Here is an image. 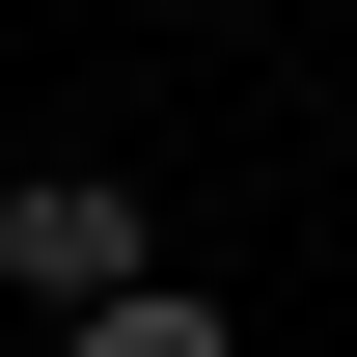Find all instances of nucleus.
Wrapping results in <instances>:
<instances>
[{
    "label": "nucleus",
    "mask_w": 357,
    "mask_h": 357,
    "mask_svg": "<svg viewBox=\"0 0 357 357\" xmlns=\"http://www.w3.org/2000/svg\"><path fill=\"white\" fill-rule=\"evenodd\" d=\"M137 275H165V220H137V165H0V303H28V330L137 303Z\"/></svg>",
    "instance_id": "obj_1"
},
{
    "label": "nucleus",
    "mask_w": 357,
    "mask_h": 357,
    "mask_svg": "<svg viewBox=\"0 0 357 357\" xmlns=\"http://www.w3.org/2000/svg\"><path fill=\"white\" fill-rule=\"evenodd\" d=\"M55 357H248V330L192 303V275H137V303H83V330H55Z\"/></svg>",
    "instance_id": "obj_2"
}]
</instances>
